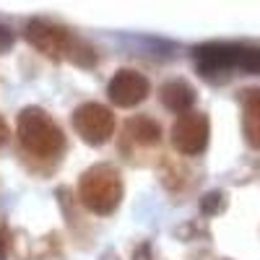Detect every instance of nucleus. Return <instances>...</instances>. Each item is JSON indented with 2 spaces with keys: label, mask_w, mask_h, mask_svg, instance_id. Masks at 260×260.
Masks as SVG:
<instances>
[{
  "label": "nucleus",
  "mask_w": 260,
  "mask_h": 260,
  "mask_svg": "<svg viewBox=\"0 0 260 260\" xmlns=\"http://www.w3.org/2000/svg\"><path fill=\"white\" fill-rule=\"evenodd\" d=\"M237 52H240V42H203V45L192 47L195 71L203 78L219 83L237 71Z\"/></svg>",
  "instance_id": "0eeeda50"
},
{
  "label": "nucleus",
  "mask_w": 260,
  "mask_h": 260,
  "mask_svg": "<svg viewBox=\"0 0 260 260\" xmlns=\"http://www.w3.org/2000/svg\"><path fill=\"white\" fill-rule=\"evenodd\" d=\"M130 260H159L156 252H154V245H151L148 240H141L136 247H133V255H130Z\"/></svg>",
  "instance_id": "aec40b11"
},
{
  "label": "nucleus",
  "mask_w": 260,
  "mask_h": 260,
  "mask_svg": "<svg viewBox=\"0 0 260 260\" xmlns=\"http://www.w3.org/2000/svg\"><path fill=\"white\" fill-rule=\"evenodd\" d=\"M13 245H16V232L0 219V260H8L13 255Z\"/></svg>",
  "instance_id": "a211bd4d"
},
{
  "label": "nucleus",
  "mask_w": 260,
  "mask_h": 260,
  "mask_svg": "<svg viewBox=\"0 0 260 260\" xmlns=\"http://www.w3.org/2000/svg\"><path fill=\"white\" fill-rule=\"evenodd\" d=\"M154 167H156V180H159V185H161L167 192H172V195L185 192V190L195 182V172L190 169V164H187L182 156L161 154Z\"/></svg>",
  "instance_id": "1a4fd4ad"
},
{
  "label": "nucleus",
  "mask_w": 260,
  "mask_h": 260,
  "mask_svg": "<svg viewBox=\"0 0 260 260\" xmlns=\"http://www.w3.org/2000/svg\"><path fill=\"white\" fill-rule=\"evenodd\" d=\"M159 102H161L164 110L175 112L180 117V115L192 112L195 102H198V91H195L185 78H169L159 86Z\"/></svg>",
  "instance_id": "9d476101"
},
{
  "label": "nucleus",
  "mask_w": 260,
  "mask_h": 260,
  "mask_svg": "<svg viewBox=\"0 0 260 260\" xmlns=\"http://www.w3.org/2000/svg\"><path fill=\"white\" fill-rule=\"evenodd\" d=\"M24 39H26V45L31 50H37L42 57L57 62V60L68 57L73 42H76V34L68 26L52 21V18L34 16V18L26 21V26H24Z\"/></svg>",
  "instance_id": "20e7f679"
},
{
  "label": "nucleus",
  "mask_w": 260,
  "mask_h": 260,
  "mask_svg": "<svg viewBox=\"0 0 260 260\" xmlns=\"http://www.w3.org/2000/svg\"><path fill=\"white\" fill-rule=\"evenodd\" d=\"M62 237L57 232H47L45 237H39L37 245L31 247V260H62Z\"/></svg>",
  "instance_id": "ddd939ff"
},
{
  "label": "nucleus",
  "mask_w": 260,
  "mask_h": 260,
  "mask_svg": "<svg viewBox=\"0 0 260 260\" xmlns=\"http://www.w3.org/2000/svg\"><path fill=\"white\" fill-rule=\"evenodd\" d=\"M211 141V120L206 112H187L172 122L169 143L182 159H195L208 148Z\"/></svg>",
  "instance_id": "423d86ee"
},
{
  "label": "nucleus",
  "mask_w": 260,
  "mask_h": 260,
  "mask_svg": "<svg viewBox=\"0 0 260 260\" xmlns=\"http://www.w3.org/2000/svg\"><path fill=\"white\" fill-rule=\"evenodd\" d=\"M172 237L180 242H195V240H211V229L203 219H187L172 229Z\"/></svg>",
  "instance_id": "2eb2a0df"
},
{
  "label": "nucleus",
  "mask_w": 260,
  "mask_h": 260,
  "mask_svg": "<svg viewBox=\"0 0 260 260\" xmlns=\"http://www.w3.org/2000/svg\"><path fill=\"white\" fill-rule=\"evenodd\" d=\"M13 45H16V31L0 21V55H8L13 50Z\"/></svg>",
  "instance_id": "6ab92c4d"
},
{
  "label": "nucleus",
  "mask_w": 260,
  "mask_h": 260,
  "mask_svg": "<svg viewBox=\"0 0 260 260\" xmlns=\"http://www.w3.org/2000/svg\"><path fill=\"white\" fill-rule=\"evenodd\" d=\"M16 141L24 164L37 177H47L65 154V133L60 122L37 104H26L16 117Z\"/></svg>",
  "instance_id": "f257e3e1"
},
{
  "label": "nucleus",
  "mask_w": 260,
  "mask_h": 260,
  "mask_svg": "<svg viewBox=\"0 0 260 260\" xmlns=\"http://www.w3.org/2000/svg\"><path fill=\"white\" fill-rule=\"evenodd\" d=\"M161 138H164V130H161L159 120L148 117V115H133L122 122L117 154L133 167L156 164L159 156L164 154Z\"/></svg>",
  "instance_id": "7ed1b4c3"
},
{
  "label": "nucleus",
  "mask_w": 260,
  "mask_h": 260,
  "mask_svg": "<svg viewBox=\"0 0 260 260\" xmlns=\"http://www.w3.org/2000/svg\"><path fill=\"white\" fill-rule=\"evenodd\" d=\"M237 71L260 76V45L252 42H240V52H237Z\"/></svg>",
  "instance_id": "dca6fc26"
},
{
  "label": "nucleus",
  "mask_w": 260,
  "mask_h": 260,
  "mask_svg": "<svg viewBox=\"0 0 260 260\" xmlns=\"http://www.w3.org/2000/svg\"><path fill=\"white\" fill-rule=\"evenodd\" d=\"M237 99L242 104V136L250 148L260 151V89H242Z\"/></svg>",
  "instance_id": "9b49d317"
},
{
  "label": "nucleus",
  "mask_w": 260,
  "mask_h": 260,
  "mask_svg": "<svg viewBox=\"0 0 260 260\" xmlns=\"http://www.w3.org/2000/svg\"><path fill=\"white\" fill-rule=\"evenodd\" d=\"M71 122H73V130L76 136L91 148H99L104 143H110L115 130H117V120H115V112L110 110L107 104L102 102H83L78 104L73 115H71Z\"/></svg>",
  "instance_id": "39448f33"
},
{
  "label": "nucleus",
  "mask_w": 260,
  "mask_h": 260,
  "mask_svg": "<svg viewBox=\"0 0 260 260\" xmlns=\"http://www.w3.org/2000/svg\"><path fill=\"white\" fill-rule=\"evenodd\" d=\"M198 208L203 213V219H213V216H219L229 208V198H226L224 190H208V192L201 195Z\"/></svg>",
  "instance_id": "f3484780"
},
{
  "label": "nucleus",
  "mask_w": 260,
  "mask_h": 260,
  "mask_svg": "<svg viewBox=\"0 0 260 260\" xmlns=\"http://www.w3.org/2000/svg\"><path fill=\"white\" fill-rule=\"evenodd\" d=\"M122 195H125L122 172L110 161L91 164L86 172H81L76 185L78 203L91 216H112L122 203Z\"/></svg>",
  "instance_id": "f03ea898"
},
{
  "label": "nucleus",
  "mask_w": 260,
  "mask_h": 260,
  "mask_svg": "<svg viewBox=\"0 0 260 260\" xmlns=\"http://www.w3.org/2000/svg\"><path fill=\"white\" fill-rule=\"evenodd\" d=\"M148 94H151V81L136 68L115 71V76L107 83V99L115 107H122V110H133V107L143 104Z\"/></svg>",
  "instance_id": "6e6552de"
},
{
  "label": "nucleus",
  "mask_w": 260,
  "mask_h": 260,
  "mask_svg": "<svg viewBox=\"0 0 260 260\" xmlns=\"http://www.w3.org/2000/svg\"><path fill=\"white\" fill-rule=\"evenodd\" d=\"M65 60H68L71 65H76V68L91 71L94 65L99 62V52H96V47H94V45H89L86 39L76 37L73 47H71V52H68V57H65Z\"/></svg>",
  "instance_id": "4468645a"
},
{
  "label": "nucleus",
  "mask_w": 260,
  "mask_h": 260,
  "mask_svg": "<svg viewBox=\"0 0 260 260\" xmlns=\"http://www.w3.org/2000/svg\"><path fill=\"white\" fill-rule=\"evenodd\" d=\"M55 201H57V206H60V211H62V216H65V224H68V229L73 232L76 242L83 240L81 232H86V237H89V226L81 221L83 216L78 213V206H81V203H78V198H76V190L68 187V185H60V187L55 190Z\"/></svg>",
  "instance_id": "f8f14e48"
},
{
  "label": "nucleus",
  "mask_w": 260,
  "mask_h": 260,
  "mask_svg": "<svg viewBox=\"0 0 260 260\" xmlns=\"http://www.w3.org/2000/svg\"><path fill=\"white\" fill-rule=\"evenodd\" d=\"M8 138H11V127H8V122L3 120V115H0V146H6Z\"/></svg>",
  "instance_id": "412c9836"
}]
</instances>
